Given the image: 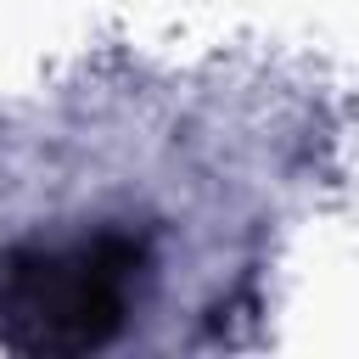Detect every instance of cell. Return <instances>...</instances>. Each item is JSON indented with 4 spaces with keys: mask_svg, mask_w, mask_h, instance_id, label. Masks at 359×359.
Returning a JSON list of instances; mask_svg holds the SVG:
<instances>
[{
    "mask_svg": "<svg viewBox=\"0 0 359 359\" xmlns=\"http://www.w3.org/2000/svg\"><path fill=\"white\" fill-rule=\"evenodd\" d=\"M151 275V236L129 224L11 241L0 252V348L28 359L101 353L123 342Z\"/></svg>",
    "mask_w": 359,
    "mask_h": 359,
    "instance_id": "obj_1",
    "label": "cell"
}]
</instances>
